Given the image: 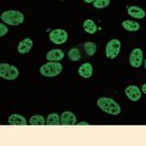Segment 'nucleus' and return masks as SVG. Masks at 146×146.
<instances>
[{
    "label": "nucleus",
    "mask_w": 146,
    "mask_h": 146,
    "mask_svg": "<svg viewBox=\"0 0 146 146\" xmlns=\"http://www.w3.org/2000/svg\"><path fill=\"white\" fill-rule=\"evenodd\" d=\"M84 50L86 54L88 56H93L95 53L97 52V45L94 42H91V41H88L84 44Z\"/></svg>",
    "instance_id": "obj_18"
},
{
    "label": "nucleus",
    "mask_w": 146,
    "mask_h": 146,
    "mask_svg": "<svg viewBox=\"0 0 146 146\" xmlns=\"http://www.w3.org/2000/svg\"><path fill=\"white\" fill-rule=\"evenodd\" d=\"M128 15L136 19H143L145 17L146 13L143 8L137 6H131L128 8Z\"/></svg>",
    "instance_id": "obj_14"
},
{
    "label": "nucleus",
    "mask_w": 146,
    "mask_h": 146,
    "mask_svg": "<svg viewBox=\"0 0 146 146\" xmlns=\"http://www.w3.org/2000/svg\"><path fill=\"white\" fill-rule=\"evenodd\" d=\"M7 123L9 125H27L26 118L18 113H13L7 119Z\"/></svg>",
    "instance_id": "obj_13"
},
{
    "label": "nucleus",
    "mask_w": 146,
    "mask_h": 146,
    "mask_svg": "<svg viewBox=\"0 0 146 146\" xmlns=\"http://www.w3.org/2000/svg\"><path fill=\"white\" fill-rule=\"evenodd\" d=\"M76 125H80V126H83V125H90L89 122L87 121H80L79 123H77Z\"/></svg>",
    "instance_id": "obj_23"
},
{
    "label": "nucleus",
    "mask_w": 146,
    "mask_h": 146,
    "mask_svg": "<svg viewBox=\"0 0 146 146\" xmlns=\"http://www.w3.org/2000/svg\"><path fill=\"white\" fill-rule=\"evenodd\" d=\"M125 95L130 100L133 102H138L141 98V90L139 89V87L136 85H130L128 86L124 90Z\"/></svg>",
    "instance_id": "obj_8"
},
{
    "label": "nucleus",
    "mask_w": 146,
    "mask_h": 146,
    "mask_svg": "<svg viewBox=\"0 0 146 146\" xmlns=\"http://www.w3.org/2000/svg\"><path fill=\"white\" fill-rule=\"evenodd\" d=\"M121 26L122 27L127 31H130V32H135V31H138L141 29V26L138 22L133 21V20H124L121 23Z\"/></svg>",
    "instance_id": "obj_15"
},
{
    "label": "nucleus",
    "mask_w": 146,
    "mask_h": 146,
    "mask_svg": "<svg viewBox=\"0 0 146 146\" xmlns=\"http://www.w3.org/2000/svg\"><path fill=\"white\" fill-rule=\"evenodd\" d=\"M121 48V43L119 39L113 38L111 39L107 43L106 48H105V55H106L107 58L114 59L117 58V56L120 54Z\"/></svg>",
    "instance_id": "obj_5"
},
{
    "label": "nucleus",
    "mask_w": 146,
    "mask_h": 146,
    "mask_svg": "<svg viewBox=\"0 0 146 146\" xmlns=\"http://www.w3.org/2000/svg\"><path fill=\"white\" fill-rule=\"evenodd\" d=\"M83 1L87 4H91V3H93L95 0H83Z\"/></svg>",
    "instance_id": "obj_25"
},
{
    "label": "nucleus",
    "mask_w": 146,
    "mask_h": 146,
    "mask_svg": "<svg viewBox=\"0 0 146 146\" xmlns=\"http://www.w3.org/2000/svg\"><path fill=\"white\" fill-rule=\"evenodd\" d=\"M61 125H76L77 117L71 111H64L60 115Z\"/></svg>",
    "instance_id": "obj_10"
},
{
    "label": "nucleus",
    "mask_w": 146,
    "mask_h": 146,
    "mask_svg": "<svg viewBox=\"0 0 146 146\" xmlns=\"http://www.w3.org/2000/svg\"><path fill=\"white\" fill-rule=\"evenodd\" d=\"M144 68H145V70H146V59H145V60H144Z\"/></svg>",
    "instance_id": "obj_26"
},
{
    "label": "nucleus",
    "mask_w": 146,
    "mask_h": 146,
    "mask_svg": "<svg viewBox=\"0 0 146 146\" xmlns=\"http://www.w3.org/2000/svg\"><path fill=\"white\" fill-rule=\"evenodd\" d=\"M2 22L9 26H18L25 20L23 13L18 10H7L1 15Z\"/></svg>",
    "instance_id": "obj_2"
},
{
    "label": "nucleus",
    "mask_w": 146,
    "mask_h": 146,
    "mask_svg": "<svg viewBox=\"0 0 146 146\" xmlns=\"http://www.w3.org/2000/svg\"><path fill=\"white\" fill-rule=\"evenodd\" d=\"M68 58H70L71 61H74V62L79 61L81 58L80 51V49L77 48H71L70 50H68Z\"/></svg>",
    "instance_id": "obj_20"
},
{
    "label": "nucleus",
    "mask_w": 146,
    "mask_h": 146,
    "mask_svg": "<svg viewBox=\"0 0 146 146\" xmlns=\"http://www.w3.org/2000/svg\"><path fill=\"white\" fill-rule=\"evenodd\" d=\"M68 38V32L62 29H56L49 32V40L55 45H62Z\"/></svg>",
    "instance_id": "obj_6"
},
{
    "label": "nucleus",
    "mask_w": 146,
    "mask_h": 146,
    "mask_svg": "<svg viewBox=\"0 0 146 146\" xmlns=\"http://www.w3.org/2000/svg\"><path fill=\"white\" fill-rule=\"evenodd\" d=\"M141 91L146 95V83H144L143 86H141Z\"/></svg>",
    "instance_id": "obj_24"
},
{
    "label": "nucleus",
    "mask_w": 146,
    "mask_h": 146,
    "mask_svg": "<svg viewBox=\"0 0 146 146\" xmlns=\"http://www.w3.org/2000/svg\"><path fill=\"white\" fill-rule=\"evenodd\" d=\"M19 76L18 68L8 63L0 64V78L6 80H15Z\"/></svg>",
    "instance_id": "obj_4"
},
{
    "label": "nucleus",
    "mask_w": 146,
    "mask_h": 146,
    "mask_svg": "<svg viewBox=\"0 0 146 146\" xmlns=\"http://www.w3.org/2000/svg\"><path fill=\"white\" fill-rule=\"evenodd\" d=\"M83 29L88 34H94L97 31V26L92 19H86L83 22Z\"/></svg>",
    "instance_id": "obj_17"
},
{
    "label": "nucleus",
    "mask_w": 146,
    "mask_h": 146,
    "mask_svg": "<svg viewBox=\"0 0 146 146\" xmlns=\"http://www.w3.org/2000/svg\"><path fill=\"white\" fill-rule=\"evenodd\" d=\"M62 70H63L62 65L59 62H56V61H48L43 64L39 68L40 74L47 78L57 77L60 74Z\"/></svg>",
    "instance_id": "obj_3"
},
{
    "label": "nucleus",
    "mask_w": 146,
    "mask_h": 146,
    "mask_svg": "<svg viewBox=\"0 0 146 146\" xmlns=\"http://www.w3.org/2000/svg\"><path fill=\"white\" fill-rule=\"evenodd\" d=\"M46 120L40 114H35L29 119V125H45Z\"/></svg>",
    "instance_id": "obj_19"
},
{
    "label": "nucleus",
    "mask_w": 146,
    "mask_h": 146,
    "mask_svg": "<svg viewBox=\"0 0 146 146\" xmlns=\"http://www.w3.org/2000/svg\"><path fill=\"white\" fill-rule=\"evenodd\" d=\"M8 33V29H7V27L5 25V23L2 22V23H0V36H4L6 34Z\"/></svg>",
    "instance_id": "obj_22"
},
{
    "label": "nucleus",
    "mask_w": 146,
    "mask_h": 146,
    "mask_svg": "<svg viewBox=\"0 0 146 146\" xmlns=\"http://www.w3.org/2000/svg\"><path fill=\"white\" fill-rule=\"evenodd\" d=\"M78 73L79 75L84 79H90V78L92 76L93 73V67L90 63L89 62H85L79 68L78 70Z\"/></svg>",
    "instance_id": "obj_12"
},
{
    "label": "nucleus",
    "mask_w": 146,
    "mask_h": 146,
    "mask_svg": "<svg viewBox=\"0 0 146 146\" xmlns=\"http://www.w3.org/2000/svg\"><path fill=\"white\" fill-rule=\"evenodd\" d=\"M64 56H65V54H64L63 50L59 49V48H54V49L49 50V51L47 53L46 58H47L48 61L59 62L64 58Z\"/></svg>",
    "instance_id": "obj_11"
},
{
    "label": "nucleus",
    "mask_w": 146,
    "mask_h": 146,
    "mask_svg": "<svg viewBox=\"0 0 146 146\" xmlns=\"http://www.w3.org/2000/svg\"><path fill=\"white\" fill-rule=\"evenodd\" d=\"M97 106L110 115H119L121 112V105L116 100L109 97H100L97 100Z\"/></svg>",
    "instance_id": "obj_1"
},
{
    "label": "nucleus",
    "mask_w": 146,
    "mask_h": 146,
    "mask_svg": "<svg viewBox=\"0 0 146 146\" xmlns=\"http://www.w3.org/2000/svg\"><path fill=\"white\" fill-rule=\"evenodd\" d=\"M46 125H61L60 116L58 113H49L46 119Z\"/></svg>",
    "instance_id": "obj_16"
},
{
    "label": "nucleus",
    "mask_w": 146,
    "mask_h": 146,
    "mask_svg": "<svg viewBox=\"0 0 146 146\" xmlns=\"http://www.w3.org/2000/svg\"><path fill=\"white\" fill-rule=\"evenodd\" d=\"M33 40L29 38H26L22 39L17 45V51L19 54L25 55L29 53L31 48H33Z\"/></svg>",
    "instance_id": "obj_9"
},
{
    "label": "nucleus",
    "mask_w": 146,
    "mask_h": 146,
    "mask_svg": "<svg viewBox=\"0 0 146 146\" xmlns=\"http://www.w3.org/2000/svg\"><path fill=\"white\" fill-rule=\"evenodd\" d=\"M143 61V50L139 48H134L130 54L129 57V63L132 68H138L141 66Z\"/></svg>",
    "instance_id": "obj_7"
},
{
    "label": "nucleus",
    "mask_w": 146,
    "mask_h": 146,
    "mask_svg": "<svg viewBox=\"0 0 146 146\" xmlns=\"http://www.w3.org/2000/svg\"><path fill=\"white\" fill-rule=\"evenodd\" d=\"M60 1H65V0H60Z\"/></svg>",
    "instance_id": "obj_27"
},
{
    "label": "nucleus",
    "mask_w": 146,
    "mask_h": 146,
    "mask_svg": "<svg viewBox=\"0 0 146 146\" xmlns=\"http://www.w3.org/2000/svg\"><path fill=\"white\" fill-rule=\"evenodd\" d=\"M110 3H111V0H95L92 4L95 8L102 9V8L107 7L110 5Z\"/></svg>",
    "instance_id": "obj_21"
}]
</instances>
